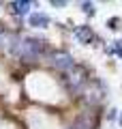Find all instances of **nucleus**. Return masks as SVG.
I'll return each instance as SVG.
<instances>
[{"mask_svg": "<svg viewBox=\"0 0 122 129\" xmlns=\"http://www.w3.org/2000/svg\"><path fill=\"white\" fill-rule=\"evenodd\" d=\"M45 52H47L45 41H39V39H19L15 50H13V54L22 56L26 60H36L41 54H45Z\"/></svg>", "mask_w": 122, "mask_h": 129, "instance_id": "1", "label": "nucleus"}, {"mask_svg": "<svg viewBox=\"0 0 122 129\" xmlns=\"http://www.w3.org/2000/svg\"><path fill=\"white\" fill-rule=\"evenodd\" d=\"M51 64H54L56 69H60L62 73H69V71L75 67L73 58L67 54V52H54V54H51Z\"/></svg>", "mask_w": 122, "mask_h": 129, "instance_id": "2", "label": "nucleus"}, {"mask_svg": "<svg viewBox=\"0 0 122 129\" xmlns=\"http://www.w3.org/2000/svg\"><path fill=\"white\" fill-rule=\"evenodd\" d=\"M67 82L69 86H71V90H77V88H81L84 84H86V73H84V69H79V67H73L71 71L67 73Z\"/></svg>", "mask_w": 122, "mask_h": 129, "instance_id": "3", "label": "nucleus"}, {"mask_svg": "<svg viewBox=\"0 0 122 129\" xmlns=\"http://www.w3.org/2000/svg\"><path fill=\"white\" fill-rule=\"evenodd\" d=\"M75 37L79 43H90L94 39V32H92L90 26H79V28H75Z\"/></svg>", "mask_w": 122, "mask_h": 129, "instance_id": "4", "label": "nucleus"}, {"mask_svg": "<svg viewBox=\"0 0 122 129\" xmlns=\"http://www.w3.org/2000/svg\"><path fill=\"white\" fill-rule=\"evenodd\" d=\"M71 129H94V116H92V114H84V116H79Z\"/></svg>", "mask_w": 122, "mask_h": 129, "instance_id": "5", "label": "nucleus"}, {"mask_svg": "<svg viewBox=\"0 0 122 129\" xmlns=\"http://www.w3.org/2000/svg\"><path fill=\"white\" fill-rule=\"evenodd\" d=\"M47 24H49V17H47V15H43V13H34V15H30V26L41 28V26H47Z\"/></svg>", "mask_w": 122, "mask_h": 129, "instance_id": "6", "label": "nucleus"}, {"mask_svg": "<svg viewBox=\"0 0 122 129\" xmlns=\"http://www.w3.org/2000/svg\"><path fill=\"white\" fill-rule=\"evenodd\" d=\"M9 7H11L17 15H26L28 9H30V2H28V0H22V2H11Z\"/></svg>", "mask_w": 122, "mask_h": 129, "instance_id": "7", "label": "nucleus"}, {"mask_svg": "<svg viewBox=\"0 0 122 129\" xmlns=\"http://www.w3.org/2000/svg\"><path fill=\"white\" fill-rule=\"evenodd\" d=\"M107 52L109 54H120L122 56V41H113V45H109Z\"/></svg>", "mask_w": 122, "mask_h": 129, "instance_id": "8", "label": "nucleus"}, {"mask_svg": "<svg viewBox=\"0 0 122 129\" xmlns=\"http://www.w3.org/2000/svg\"><path fill=\"white\" fill-rule=\"evenodd\" d=\"M81 9H84V13H88V15L94 13V7H92L90 2H84V5H81Z\"/></svg>", "mask_w": 122, "mask_h": 129, "instance_id": "9", "label": "nucleus"}]
</instances>
